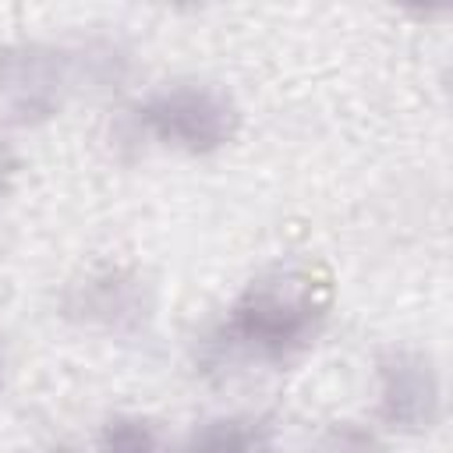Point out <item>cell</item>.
<instances>
[{
  "mask_svg": "<svg viewBox=\"0 0 453 453\" xmlns=\"http://www.w3.org/2000/svg\"><path fill=\"white\" fill-rule=\"evenodd\" d=\"M329 308L333 283L326 273L308 262H276L230 301L216 340L255 361H287L322 333Z\"/></svg>",
  "mask_w": 453,
  "mask_h": 453,
  "instance_id": "cell-1",
  "label": "cell"
},
{
  "mask_svg": "<svg viewBox=\"0 0 453 453\" xmlns=\"http://www.w3.org/2000/svg\"><path fill=\"white\" fill-rule=\"evenodd\" d=\"M311 453H382V446L368 428L354 421H336L319 435Z\"/></svg>",
  "mask_w": 453,
  "mask_h": 453,
  "instance_id": "cell-8",
  "label": "cell"
},
{
  "mask_svg": "<svg viewBox=\"0 0 453 453\" xmlns=\"http://www.w3.org/2000/svg\"><path fill=\"white\" fill-rule=\"evenodd\" d=\"M99 453H163L159 428L142 414H117L99 428Z\"/></svg>",
  "mask_w": 453,
  "mask_h": 453,
  "instance_id": "cell-7",
  "label": "cell"
},
{
  "mask_svg": "<svg viewBox=\"0 0 453 453\" xmlns=\"http://www.w3.org/2000/svg\"><path fill=\"white\" fill-rule=\"evenodd\" d=\"M67 311L78 322L88 326H103V329H131L145 319L149 301H145V287L134 273L127 269H99L88 273L81 283L71 287L67 294Z\"/></svg>",
  "mask_w": 453,
  "mask_h": 453,
  "instance_id": "cell-5",
  "label": "cell"
},
{
  "mask_svg": "<svg viewBox=\"0 0 453 453\" xmlns=\"http://www.w3.org/2000/svg\"><path fill=\"white\" fill-rule=\"evenodd\" d=\"M53 453H71V449H53Z\"/></svg>",
  "mask_w": 453,
  "mask_h": 453,
  "instance_id": "cell-11",
  "label": "cell"
},
{
  "mask_svg": "<svg viewBox=\"0 0 453 453\" xmlns=\"http://www.w3.org/2000/svg\"><path fill=\"white\" fill-rule=\"evenodd\" d=\"M134 127L166 149L188 156H209L237 134L241 110L234 96L219 85L173 81L149 92L134 106Z\"/></svg>",
  "mask_w": 453,
  "mask_h": 453,
  "instance_id": "cell-2",
  "label": "cell"
},
{
  "mask_svg": "<svg viewBox=\"0 0 453 453\" xmlns=\"http://www.w3.org/2000/svg\"><path fill=\"white\" fill-rule=\"evenodd\" d=\"M7 368H11V354H7V340H4V333H0V393H4V386H7Z\"/></svg>",
  "mask_w": 453,
  "mask_h": 453,
  "instance_id": "cell-10",
  "label": "cell"
},
{
  "mask_svg": "<svg viewBox=\"0 0 453 453\" xmlns=\"http://www.w3.org/2000/svg\"><path fill=\"white\" fill-rule=\"evenodd\" d=\"M379 418L403 435L432 432L442 418V379L428 354L396 347L375 365Z\"/></svg>",
  "mask_w": 453,
  "mask_h": 453,
  "instance_id": "cell-4",
  "label": "cell"
},
{
  "mask_svg": "<svg viewBox=\"0 0 453 453\" xmlns=\"http://www.w3.org/2000/svg\"><path fill=\"white\" fill-rule=\"evenodd\" d=\"M184 453H269V425L244 414L212 418L191 432Z\"/></svg>",
  "mask_w": 453,
  "mask_h": 453,
  "instance_id": "cell-6",
  "label": "cell"
},
{
  "mask_svg": "<svg viewBox=\"0 0 453 453\" xmlns=\"http://www.w3.org/2000/svg\"><path fill=\"white\" fill-rule=\"evenodd\" d=\"M18 152L11 149V142L7 138H0V198L14 188V180H18Z\"/></svg>",
  "mask_w": 453,
  "mask_h": 453,
  "instance_id": "cell-9",
  "label": "cell"
},
{
  "mask_svg": "<svg viewBox=\"0 0 453 453\" xmlns=\"http://www.w3.org/2000/svg\"><path fill=\"white\" fill-rule=\"evenodd\" d=\"M78 78V53L53 42H11L0 50V106L14 124H46Z\"/></svg>",
  "mask_w": 453,
  "mask_h": 453,
  "instance_id": "cell-3",
  "label": "cell"
}]
</instances>
